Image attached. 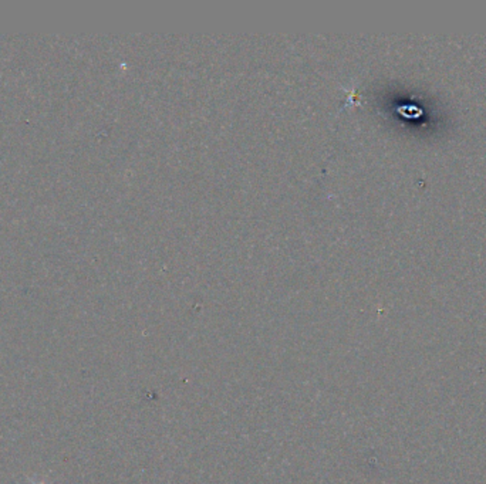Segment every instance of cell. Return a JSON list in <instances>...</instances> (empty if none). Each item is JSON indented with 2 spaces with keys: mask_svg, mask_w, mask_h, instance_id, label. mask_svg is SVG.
Returning <instances> with one entry per match:
<instances>
[{
  "mask_svg": "<svg viewBox=\"0 0 486 484\" xmlns=\"http://www.w3.org/2000/svg\"><path fill=\"white\" fill-rule=\"evenodd\" d=\"M32 484H48L44 478H42V480H32Z\"/></svg>",
  "mask_w": 486,
  "mask_h": 484,
  "instance_id": "6da1fadb",
  "label": "cell"
}]
</instances>
